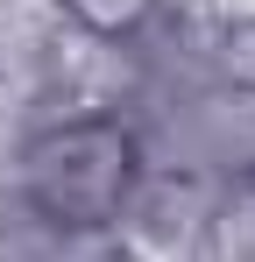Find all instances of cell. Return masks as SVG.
Segmentation results:
<instances>
[{"label": "cell", "mask_w": 255, "mask_h": 262, "mask_svg": "<svg viewBox=\"0 0 255 262\" xmlns=\"http://www.w3.org/2000/svg\"><path fill=\"white\" fill-rule=\"evenodd\" d=\"M71 14H78L85 29H99V36H128L142 14H149V0H64Z\"/></svg>", "instance_id": "3"}, {"label": "cell", "mask_w": 255, "mask_h": 262, "mask_svg": "<svg viewBox=\"0 0 255 262\" xmlns=\"http://www.w3.org/2000/svg\"><path fill=\"white\" fill-rule=\"evenodd\" d=\"M206 262H255V177H241L206 220Z\"/></svg>", "instance_id": "2"}, {"label": "cell", "mask_w": 255, "mask_h": 262, "mask_svg": "<svg viewBox=\"0 0 255 262\" xmlns=\"http://www.w3.org/2000/svg\"><path fill=\"white\" fill-rule=\"evenodd\" d=\"M135 177H142L135 135L121 121H99V114L57 121L22 149V191H29L36 220H50L57 234L114 227L135 199Z\"/></svg>", "instance_id": "1"}]
</instances>
